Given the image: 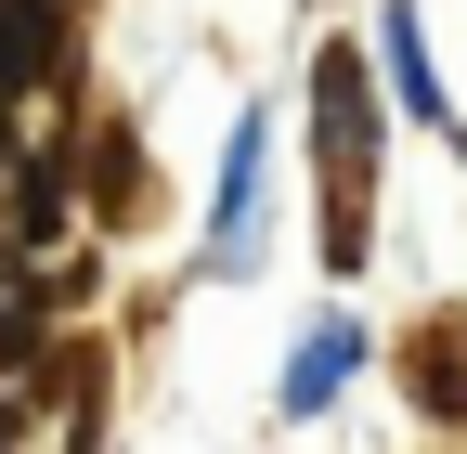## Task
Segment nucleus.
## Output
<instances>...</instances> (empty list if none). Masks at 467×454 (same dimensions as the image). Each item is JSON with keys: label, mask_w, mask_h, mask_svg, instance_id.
<instances>
[{"label": "nucleus", "mask_w": 467, "mask_h": 454, "mask_svg": "<svg viewBox=\"0 0 467 454\" xmlns=\"http://www.w3.org/2000/svg\"><path fill=\"white\" fill-rule=\"evenodd\" d=\"M312 156H325V260L350 273V260H364V195H377V104H364V52H325V66H312Z\"/></svg>", "instance_id": "f257e3e1"}, {"label": "nucleus", "mask_w": 467, "mask_h": 454, "mask_svg": "<svg viewBox=\"0 0 467 454\" xmlns=\"http://www.w3.org/2000/svg\"><path fill=\"white\" fill-rule=\"evenodd\" d=\"M78 208V143H26L14 169H0V221H14V247H52Z\"/></svg>", "instance_id": "f03ea898"}, {"label": "nucleus", "mask_w": 467, "mask_h": 454, "mask_svg": "<svg viewBox=\"0 0 467 454\" xmlns=\"http://www.w3.org/2000/svg\"><path fill=\"white\" fill-rule=\"evenodd\" d=\"M78 66V39H66V0H0V104H26Z\"/></svg>", "instance_id": "7ed1b4c3"}, {"label": "nucleus", "mask_w": 467, "mask_h": 454, "mask_svg": "<svg viewBox=\"0 0 467 454\" xmlns=\"http://www.w3.org/2000/svg\"><path fill=\"white\" fill-rule=\"evenodd\" d=\"M454 351H467V337H441V325H429V337H416V364H402L429 416H467V364H454Z\"/></svg>", "instance_id": "20e7f679"}, {"label": "nucleus", "mask_w": 467, "mask_h": 454, "mask_svg": "<svg viewBox=\"0 0 467 454\" xmlns=\"http://www.w3.org/2000/svg\"><path fill=\"white\" fill-rule=\"evenodd\" d=\"M350 364H364V337H350V325H325V337H299V377H285V403H325V389H337Z\"/></svg>", "instance_id": "39448f33"}, {"label": "nucleus", "mask_w": 467, "mask_h": 454, "mask_svg": "<svg viewBox=\"0 0 467 454\" xmlns=\"http://www.w3.org/2000/svg\"><path fill=\"white\" fill-rule=\"evenodd\" d=\"M39 364V299H0V377Z\"/></svg>", "instance_id": "423d86ee"}, {"label": "nucleus", "mask_w": 467, "mask_h": 454, "mask_svg": "<svg viewBox=\"0 0 467 454\" xmlns=\"http://www.w3.org/2000/svg\"><path fill=\"white\" fill-rule=\"evenodd\" d=\"M14 130H26V118H14V104H0V169H14V156H26V143H14Z\"/></svg>", "instance_id": "0eeeda50"}]
</instances>
